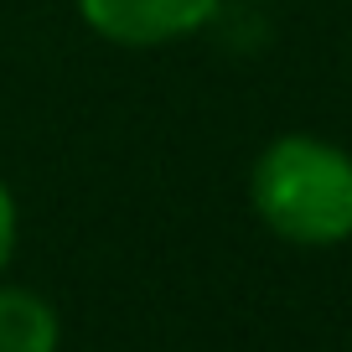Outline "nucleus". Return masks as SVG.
<instances>
[{"label": "nucleus", "instance_id": "4", "mask_svg": "<svg viewBox=\"0 0 352 352\" xmlns=\"http://www.w3.org/2000/svg\"><path fill=\"white\" fill-rule=\"evenodd\" d=\"M11 254H16V202L6 192V182H0V275H6Z\"/></svg>", "mask_w": 352, "mask_h": 352}, {"label": "nucleus", "instance_id": "1", "mask_svg": "<svg viewBox=\"0 0 352 352\" xmlns=\"http://www.w3.org/2000/svg\"><path fill=\"white\" fill-rule=\"evenodd\" d=\"M249 197L285 243H342L352 239V155L316 135H285L259 155Z\"/></svg>", "mask_w": 352, "mask_h": 352}, {"label": "nucleus", "instance_id": "3", "mask_svg": "<svg viewBox=\"0 0 352 352\" xmlns=\"http://www.w3.org/2000/svg\"><path fill=\"white\" fill-rule=\"evenodd\" d=\"M57 311L26 285H0V352H57Z\"/></svg>", "mask_w": 352, "mask_h": 352}, {"label": "nucleus", "instance_id": "2", "mask_svg": "<svg viewBox=\"0 0 352 352\" xmlns=\"http://www.w3.org/2000/svg\"><path fill=\"white\" fill-rule=\"evenodd\" d=\"M78 16L120 47H161L218 16V0H78Z\"/></svg>", "mask_w": 352, "mask_h": 352}]
</instances>
